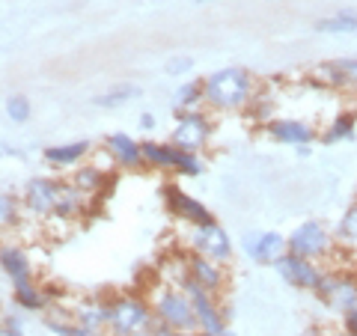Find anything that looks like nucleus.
Listing matches in <instances>:
<instances>
[{
	"label": "nucleus",
	"mask_w": 357,
	"mask_h": 336,
	"mask_svg": "<svg viewBox=\"0 0 357 336\" xmlns=\"http://www.w3.org/2000/svg\"><path fill=\"white\" fill-rule=\"evenodd\" d=\"M206 105L215 110H241L253 102V75L238 66L211 72L206 81Z\"/></svg>",
	"instance_id": "f257e3e1"
},
{
	"label": "nucleus",
	"mask_w": 357,
	"mask_h": 336,
	"mask_svg": "<svg viewBox=\"0 0 357 336\" xmlns=\"http://www.w3.org/2000/svg\"><path fill=\"white\" fill-rule=\"evenodd\" d=\"M152 310H155L152 312L155 321H161L173 330H182V333H197L199 330L191 298H188V292L178 289V286H161L158 292H155Z\"/></svg>",
	"instance_id": "f03ea898"
},
{
	"label": "nucleus",
	"mask_w": 357,
	"mask_h": 336,
	"mask_svg": "<svg viewBox=\"0 0 357 336\" xmlns=\"http://www.w3.org/2000/svg\"><path fill=\"white\" fill-rule=\"evenodd\" d=\"M105 321L114 336H140V333H149L155 316L149 304H143L134 295H126L105 304Z\"/></svg>",
	"instance_id": "7ed1b4c3"
},
{
	"label": "nucleus",
	"mask_w": 357,
	"mask_h": 336,
	"mask_svg": "<svg viewBox=\"0 0 357 336\" xmlns=\"http://www.w3.org/2000/svg\"><path fill=\"white\" fill-rule=\"evenodd\" d=\"M286 247H289V253L319 262V259H328V256L337 250V241H333V235L328 232V227L321 220H304V223H298L292 235L286 238Z\"/></svg>",
	"instance_id": "20e7f679"
},
{
	"label": "nucleus",
	"mask_w": 357,
	"mask_h": 336,
	"mask_svg": "<svg viewBox=\"0 0 357 336\" xmlns=\"http://www.w3.org/2000/svg\"><path fill=\"white\" fill-rule=\"evenodd\" d=\"M316 298L337 316H349L357 310V274L351 271H325L316 289Z\"/></svg>",
	"instance_id": "39448f33"
},
{
	"label": "nucleus",
	"mask_w": 357,
	"mask_h": 336,
	"mask_svg": "<svg viewBox=\"0 0 357 336\" xmlns=\"http://www.w3.org/2000/svg\"><path fill=\"white\" fill-rule=\"evenodd\" d=\"M211 122L199 110H176V128H173V146L182 152H199L208 143Z\"/></svg>",
	"instance_id": "423d86ee"
},
{
	"label": "nucleus",
	"mask_w": 357,
	"mask_h": 336,
	"mask_svg": "<svg viewBox=\"0 0 357 336\" xmlns=\"http://www.w3.org/2000/svg\"><path fill=\"white\" fill-rule=\"evenodd\" d=\"M182 289L188 292V298H191V304H194V312H197V324H199V330L208 333V336H220L223 330H227V312H223L218 304H215V298H211L208 289H203L197 283V280L188 277Z\"/></svg>",
	"instance_id": "0eeeda50"
},
{
	"label": "nucleus",
	"mask_w": 357,
	"mask_h": 336,
	"mask_svg": "<svg viewBox=\"0 0 357 336\" xmlns=\"http://www.w3.org/2000/svg\"><path fill=\"white\" fill-rule=\"evenodd\" d=\"M274 268L292 289H307V292H316L321 277H325V268H321L319 262L304 259V256H295L289 250L274 262Z\"/></svg>",
	"instance_id": "6e6552de"
},
{
	"label": "nucleus",
	"mask_w": 357,
	"mask_h": 336,
	"mask_svg": "<svg viewBox=\"0 0 357 336\" xmlns=\"http://www.w3.org/2000/svg\"><path fill=\"white\" fill-rule=\"evenodd\" d=\"M63 194H66L63 182L36 176V178H30L27 188H24V203H27V208L33 211V215L48 217V215H57V208L63 203Z\"/></svg>",
	"instance_id": "1a4fd4ad"
},
{
	"label": "nucleus",
	"mask_w": 357,
	"mask_h": 336,
	"mask_svg": "<svg viewBox=\"0 0 357 336\" xmlns=\"http://www.w3.org/2000/svg\"><path fill=\"white\" fill-rule=\"evenodd\" d=\"M191 253H199L206 259L223 265L232 256V241L227 229L218 227V223H203V227H194L191 232Z\"/></svg>",
	"instance_id": "9d476101"
},
{
	"label": "nucleus",
	"mask_w": 357,
	"mask_h": 336,
	"mask_svg": "<svg viewBox=\"0 0 357 336\" xmlns=\"http://www.w3.org/2000/svg\"><path fill=\"white\" fill-rule=\"evenodd\" d=\"M164 199H167V208H170V215L191 223V227H203V223H215V217H211V211L199 203V199H194L191 194H185V190L178 188H164Z\"/></svg>",
	"instance_id": "9b49d317"
},
{
	"label": "nucleus",
	"mask_w": 357,
	"mask_h": 336,
	"mask_svg": "<svg viewBox=\"0 0 357 336\" xmlns=\"http://www.w3.org/2000/svg\"><path fill=\"white\" fill-rule=\"evenodd\" d=\"M312 75L319 77L325 86L340 89V93L357 96V60H331L312 69Z\"/></svg>",
	"instance_id": "f8f14e48"
},
{
	"label": "nucleus",
	"mask_w": 357,
	"mask_h": 336,
	"mask_svg": "<svg viewBox=\"0 0 357 336\" xmlns=\"http://www.w3.org/2000/svg\"><path fill=\"white\" fill-rule=\"evenodd\" d=\"M244 250L256 265H274L289 247L280 232H248L244 235Z\"/></svg>",
	"instance_id": "ddd939ff"
},
{
	"label": "nucleus",
	"mask_w": 357,
	"mask_h": 336,
	"mask_svg": "<svg viewBox=\"0 0 357 336\" xmlns=\"http://www.w3.org/2000/svg\"><path fill=\"white\" fill-rule=\"evenodd\" d=\"M268 134L277 140V143H286V146H310L312 140L319 137V131L310 125V122L304 119H292V116H286V119H271L268 122Z\"/></svg>",
	"instance_id": "4468645a"
},
{
	"label": "nucleus",
	"mask_w": 357,
	"mask_h": 336,
	"mask_svg": "<svg viewBox=\"0 0 357 336\" xmlns=\"http://www.w3.org/2000/svg\"><path fill=\"white\" fill-rule=\"evenodd\" d=\"M185 265H188V277L197 280V283L203 289H208L211 295L223 286V265L211 262V259H206V256H199V253H188Z\"/></svg>",
	"instance_id": "2eb2a0df"
},
{
	"label": "nucleus",
	"mask_w": 357,
	"mask_h": 336,
	"mask_svg": "<svg viewBox=\"0 0 357 336\" xmlns=\"http://www.w3.org/2000/svg\"><path fill=\"white\" fill-rule=\"evenodd\" d=\"M105 146L110 152V158H114L116 164H122V167H137V164H143V149H140L137 140H131V134H122V131L107 134Z\"/></svg>",
	"instance_id": "dca6fc26"
},
{
	"label": "nucleus",
	"mask_w": 357,
	"mask_h": 336,
	"mask_svg": "<svg viewBox=\"0 0 357 336\" xmlns=\"http://www.w3.org/2000/svg\"><path fill=\"white\" fill-rule=\"evenodd\" d=\"M0 268H3V274L13 280V283L33 280V268H30L27 253L15 247V244H3V247H0Z\"/></svg>",
	"instance_id": "f3484780"
},
{
	"label": "nucleus",
	"mask_w": 357,
	"mask_h": 336,
	"mask_svg": "<svg viewBox=\"0 0 357 336\" xmlns=\"http://www.w3.org/2000/svg\"><path fill=\"white\" fill-rule=\"evenodd\" d=\"M140 149H143V161H149L155 164L158 170H176V164H178V152L182 149H176L173 143H140Z\"/></svg>",
	"instance_id": "a211bd4d"
},
{
	"label": "nucleus",
	"mask_w": 357,
	"mask_h": 336,
	"mask_svg": "<svg viewBox=\"0 0 357 336\" xmlns=\"http://www.w3.org/2000/svg\"><path fill=\"white\" fill-rule=\"evenodd\" d=\"M333 241L340 250H357V203L345 208V215L337 223V232H333Z\"/></svg>",
	"instance_id": "6ab92c4d"
},
{
	"label": "nucleus",
	"mask_w": 357,
	"mask_h": 336,
	"mask_svg": "<svg viewBox=\"0 0 357 336\" xmlns=\"http://www.w3.org/2000/svg\"><path fill=\"white\" fill-rule=\"evenodd\" d=\"M354 125H357V114H337L328 122V131L321 134V143H342V140H351L354 137Z\"/></svg>",
	"instance_id": "aec40b11"
},
{
	"label": "nucleus",
	"mask_w": 357,
	"mask_h": 336,
	"mask_svg": "<svg viewBox=\"0 0 357 336\" xmlns=\"http://www.w3.org/2000/svg\"><path fill=\"white\" fill-rule=\"evenodd\" d=\"M89 152V143L86 140H75V143H66V146H48L45 149V161L51 164H77Z\"/></svg>",
	"instance_id": "412c9836"
},
{
	"label": "nucleus",
	"mask_w": 357,
	"mask_h": 336,
	"mask_svg": "<svg viewBox=\"0 0 357 336\" xmlns=\"http://www.w3.org/2000/svg\"><path fill=\"white\" fill-rule=\"evenodd\" d=\"M13 286H15L13 298H15V304H18L21 310L36 312V310L45 307V295H42V289H36V283H33V280H21V283H13Z\"/></svg>",
	"instance_id": "4be33fe9"
},
{
	"label": "nucleus",
	"mask_w": 357,
	"mask_h": 336,
	"mask_svg": "<svg viewBox=\"0 0 357 336\" xmlns=\"http://www.w3.org/2000/svg\"><path fill=\"white\" fill-rule=\"evenodd\" d=\"M319 33H354L357 30V9H340L331 18H319L316 21Z\"/></svg>",
	"instance_id": "5701e85b"
},
{
	"label": "nucleus",
	"mask_w": 357,
	"mask_h": 336,
	"mask_svg": "<svg viewBox=\"0 0 357 336\" xmlns=\"http://www.w3.org/2000/svg\"><path fill=\"white\" fill-rule=\"evenodd\" d=\"M199 102H206L203 81H188L176 89V110H197Z\"/></svg>",
	"instance_id": "b1692460"
},
{
	"label": "nucleus",
	"mask_w": 357,
	"mask_h": 336,
	"mask_svg": "<svg viewBox=\"0 0 357 336\" xmlns=\"http://www.w3.org/2000/svg\"><path fill=\"white\" fill-rule=\"evenodd\" d=\"M137 93H140V89L134 86V84H122V86H116V89H110V93L96 96L93 105H96V107H119V105H126L128 98H134Z\"/></svg>",
	"instance_id": "393cba45"
},
{
	"label": "nucleus",
	"mask_w": 357,
	"mask_h": 336,
	"mask_svg": "<svg viewBox=\"0 0 357 336\" xmlns=\"http://www.w3.org/2000/svg\"><path fill=\"white\" fill-rule=\"evenodd\" d=\"M6 114H9V119L13 122H27L30 119V98L27 96H9L6 98Z\"/></svg>",
	"instance_id": "a878e982"
},
{
	"label": "nucleus",
	"mask_w": 357,
	"mask_h": 336,
	"mask_svg": "<svg viewBox=\"0 0 357 336\" xmlns=\"http://www.w3.org/2000/svg\"><path fill=\"white\" fill-rule=\"evenodd\" d=\"M48 330L51 333H57V336H98L93 333L89 328H84V324H77V321H57V319H48Z\"/></svg>",
	"instance_id": "bb28decb"
},
{
	"label": "nucleus",
	"mask_w": 357,
	"mask_h": 336,
	"mask_svg": "<svg viewBox=\"0 0 357 336\" xmlns=\"http://www.w3.org/2000/svg\"><path fill=\"white\" fill-rule=\"evenodd\" d=\"M98 185H102V170H98V167H84V170L75 176V188H81L84 194L96 190Z\"/></svg>",
	"instance_id": "cd10ccee"
},
{
	"label": "nucleus",
	"mask_w": 357,
	"mask_h": 336,
	"mask_svg": "<svg viewBox=\"0 0 357 336\" xmlns=\"http://www.w3.org/2000/svg\"><path fill=\"white\" fill-rule=\"evenodd\" d=\"M18 215V199L13 194H0V227L13 223Z\"/></svg>",
	"instance_id": "c85d7f7f"
},
{
	"label": "nucleus",
	"mask_w": 357,
	"mask_h": 336,
	"mask_svg": "<svg viewBox=\"0 0 357 336\" xmlns=\"http://www.w3.org/2000/svg\"><path fill=\"white\" fill-rule=\"evenodd\" d=\"M194 69V60L191 57H170L164 63V72L167 75H173V77H178V75H188Z\"/></svg>",
	"instance_id": "c756f323"
},
{
	"label": "nucleus",
	"mask_w": 357,
	"mask_h": 336,
	"mask_svg": "<svg viewBox=\"0 0 357 336\" xmlns=\"http://www.w3.org/2000/svg\"><path fill=\"white\" fill-rule=\"evenodd\" d=\"M146 336H191V333H182V330H173V328H167V324L161 321H152V328Z\"/></svg>",
	"instance_id": "7c9ffc66"
},
{
	"label": "nucleus",
	"mask_w": 357,
	"mask_h": 336,
	"mask_svg": "<svg viewBox=\"0 0 357 336\" xmlns=\"http://www.w3.org/2000/svg\"><path fill=\"white\" fill-rule=\"evenodd\" d=\"M342 333L357 336V310H354V312H349V316H342Z\"/></svg>",
	"instance_id": "2f4dec72"
},
{
	"label": "nucleus",
	"mask_w": 357,
	"mask_h": 336,
	"mask_svg": "<svg viewBox=\"0 0 357 336\" xmlns=\"http://www.w3.org/2000/svg\"><path fill=\"white\" fill-rule=\"evenodd\" d=\"M0 336H24L21 328H9V324H0Z\"/></svg>",
	"instance_id": "473e14b6"
},
{
	"label": "nucleus",
	"mask_w": 357,
	"mask_h": 336,
	"mask_svg": "<svg viewBox=\"0 0 357 336\" xmlns=\"http://www.w3.org/2000/svg\"><path fill=\"white\" fill-rule=\"evenodd\" d=\"M140 128L152 131V128H155V116H152V114H143V116H140Z\"/></svg>",
	"instance_id": "72a5a7b5"
},
{
	"label": "nucleus",
	"mask_w": 357,
	"mask_h": 336,
	"mask_svg": "<svg viewBox=\"0 0 357 336\" xmlns=\"http://www.w3.org/2000/svg\"><path fill=\"white\" fill-rule=\"evenodd\" d=\"M301 336H328L325 330H321V328H316V324H312V328H307L304 333H301Z\"/></svg>",
	"instance_id": "f704fd0d"
},
{
	"label": "nucleus",
	"mask_w": 357,
	"mask_h": 336,
	"mask_svg": "<svg viewBox=\"0 0 357 336\" xmlns=\"http://www.w3.org/2000/svg\"><path fill=\"white\" fill-rule=\"evenodd\" d=\"M191 336H208V333H203V330H197V333H191Z\"/></svg>",
	"instance_id": "c9c22d12"
},
{
	"label": "nucleus",
	"mask_w": 357,
	"mask_h": 336,
	"mask_svg": "<svg viewBox=\"0 0 357 336\" xmlns=\"http://www.w3.org/2000/svg\"><path fill=\"white\" fill-rule=\"evenodd\" d=\"M220 336H232V330H223V333H220Z\"/></svg>",
	"instance_id": "e433bc0d"
},
{
	"label": "nucleus",
	"mask_w": 357,
	"mask_h": 336,
	"mask_svg": "<svg viewBox=\"0 0 357 336\" xmlns=\"http://www.w3.org/2000/svg\"><path fill=\"white\" fill-rule=\"evenodd\" d=\"M194 3H208V0H194Z\"/></svg>",
	"instance_id": "4c0bfd02"
},
{
	"label": "nucleus",
	"mask_w": 357,
	"mask_h": 336,
	"mask_svg": "<svg viewBox=\"0 0 357 336\" xmlns=\"http://www.w3.org/2000/svg\"><path fill=\"white\" fill-rule=\"evenodd\" d=\"M337 336H349V333H337Z\"/></svg>",
	"instance_id": "58836bf2"
},
{
	"label": "nucleus",
	"mask_w": 357,
	"mask_h": 336,
	"mask_svg": "<svg viewBox=\"0 0 357 336\" xmlns=\"http://www.w3.org/2000/svg\"><path fill=\"white\" fill-rule=\"evenodd\" d=\"M0 158H3V152H0Z\"/></svg>",
	"instance_id": "ea45409f"
}]
</instances>
